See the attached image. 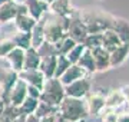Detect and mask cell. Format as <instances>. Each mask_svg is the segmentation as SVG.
I'll return each mask as SVG.
<instances>
[{
    "label": "cell",
    "instance_id": "obj_3",
    "mask_svg": "<svg viewBox=\"0 0 129 122\" xmlns=\"http://www.w3.org/2000/svg\"><path fill=\"white\" fill-rule=\"evenodd\" d=\"M116 122H129V115H120V116L116 118Z\"/></svg>",
    "mask_w": 129,
    "mask_h": 122
},
{
    "label": "cell",
    "instance_id": "obj_4",
    "mask_svg": "<svg viewBox=\"0 0 129 122\" xmlns=\"http://www.w3.org/2000/svg\"><path fill=\"white\" fill-rule=\"evenodd\" d=\"M106 122H116V115L115 113H109V116L106 118Z\"/></svg>",
    "mask_w": 129,
    "mask_h": 122
},
{
    "label": "cell",
    "instance_id": "obj_1",
    "mask_svg": "<svg viewBox=\"0 0 129 122\" xmlns=\"http://www.w3.org/2000/svg\"><path fill=\"white\" fill-rule=\"evenodd\" d=\"M9 59H10V63L13 66L14 69H22L23 66V62H24V56H23V50L22 49H14L13 47V52L9 53Z\"/></svg>",
    "mask_w": 129,
    "mask_h": 122
},
{
    "label": "cell",
    "instance_id": "obj_2",
    "mask_svg": "<svg viewBox=\"0 0 129 122\" xmlns=\"http://www.w3.org/2000/svg\"><path fill=\"white\" fill-rule=\"evenodd\" d=\"M24 94H26V85L19 80L16 83V86H14V90L12 92V99L14 101V103L22 102V99L24 98Z\"/></svg>",
    "mask_w": 129,
    "mask_h": 122
},
{
    "label": "cell",
    "instance_id": "obj_5",
    "mask_svg": "<svg viewBox=\"0 0 129 122\" xmlns=\"http://www.w3.org/2000/svg\"><path fill=\"white\" fill-rule=\"evenodd\" d=\"M47 2H50V0H47Z\"/></svg>",
    "mask_w": 129,
    "mask_h": 122
}]
</instances>
